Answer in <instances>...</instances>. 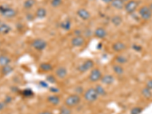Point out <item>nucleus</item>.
Wrapping results in <instances>:
<instances>
[{
    "instance_id": "18",
    "label": "nucleus",
    "mask_w": 152,
    "mask_h": 114,
    "mask_svg": "<svg viewBox=\"0 0 152 114\" xmlns=\"http://www.w3.org/2000/svg\"><path fill=\"white\" fill-rule=\"evenodd\" d=\"M111 22H112V24L114 26L118 27L120 26L122 24V18L120 16H119V15H115V16H113L111 18Z\"/></svg>"
},
{
    "instance_id": "30",
    "label": "nucleus",
    "mask_w": 152,
    "mask_h": 114,
    "mask_svg": "<svg viewBox=\"0 0 152 114\" xmlns=\"http://www.w3.org/2000/svg\"><path fill=\"white\" fill-rule=\"evenodd\" d=\"M63 3V0H51V6L54 8L59 7Z\"/></svg>"
},
{
    "instance_id": "24",
    "label": "nucleus",
    "mask_w": 152,
    "mask_h": 114,
    "mask_svg": "<svg viewBox=\"0 0 152 114\" xmlns=\"http://www.w3.org/2000/svg\"><path fill=\"white\" fill-rule=\"evenodd\" d=\"M95 90L97 91L98 96H105L106 94V90L104 89V87H103L101 85H97L95 87Z\"/></svg>"
},
{
    "instance_id": "7",
    "label": "nucleus",
    "mask_w": 152,
    "mask_h": 114,
    "mask_svg": "<svg viewBox=\"0 0 152 114\" xmlns=\"http://www.w3.org/2000/svg\"><path fill=\"white\" fill-rule=\"evenodd\" d=\"M102 78V73L98 68H94L91 71L89 75V80L91 82H96Z\"/></svg>"
},
{
    "instance_id": "6",
    "label": "nucleus",
    "mask_w": 152,
    "mask_h": 114,
    "mask_svg": "<svg viewBox=\"0 0 152 114\" xmlns=\"http://www.w3.org/2000/svg\"><path fill=\"white\" fill-rule=\"evenodd\" d=\"M31 45H32V46L34 49L38 50V51H42V50H44V49L46 47L47 44H46V42L45 40H43V39L37 38V39H35V40L32 42Z\"/></svg>"
},
{
    "instance_id": "32",
    "label": "nucleus",
    "mask_w": 152,
    "mask_h": 114,
    "mask_svg": "<svg viewBox=\"0 0 152 114\" xmlns=\"http://www.w3.org/2000/svg\"><path fill=\"white\" fill-rule=\"evenodd\" d=\"M46 80H47V82H49V83H53V84L56 83V80L55 77L53 75L48 76L47 78H46Z\"/></svg>"
},
{
    "instance_id": "38",
    "label": "nucleus",
    "mask_w": 152,
    "mask_h": 114,
    "mask_svg": "<svg viewBox=\"0 0 152 114\" xmlns=\"http://www.w3.org/2000/svg\"><path fill=\"white\" fill-rule=\"evenodd\" d=\"M38 114H53L51 112H49V111H43V112H40Z\"/></svg>"
},
{
    "instance_id": "40",
    "label": "nucleus",
    "mask_w": 152,
    "mask_h": 114,
    "mask_svg": "<svg viewBox=\"0 0 152 114\" xmlns=\"http://www.w3.org/2000/svg\"><path fill=\"white\" fill-rule=\"evenodd\" d=\"M148 7L150 8V9H151V11H152V3H151V4L150 6H148Z\"/></svg>"
},
{
    "instance_id": "14",
    "label": "nucleus",
    "mask_w": 152,
    "mask_h": 114,
    "mask_svg": "<svg viewBox=\"0 0 152 114\" xmlns=\"http://www.w3.org/2000/svg\"><path fill=\"white\" fill-rule=\"evenodd\" d=\"M101 80L103 84L106 85H110L114 82V77L111 75H106L102 76Z\"/></svg>"
},
{
    "instance_id": "39",
    "label": "nucleus",
    "mask_w": 152,
    "mask_h": 114,
    "mask_svg": "<svg viewBox=\"0 0 152 114\" xmlns=\"http://www.w3.org/2000/svg\"><path fill=\"white\" fill-rule=\"evenodd\" d=\"M102 1L104 2V3L108 4V3H111V2H112L113 0H102Z\"/></svg>"
},
{
    "instance_id": "21",
    "label": "nucleus",
    "mask_w": 152,
    "mask_h": 114,
    "mask_svg": "<svg viewBox=\"0 0 152 114\" xmlns=\"http://www.w3.org/2000/svg\"><path fill=\"white\" fill-rule=\"evenodd\" d=\"M11 30V27L6 24H2L0 25V34H7L10 32Z\"/></svg>"
},
{
    "instance_id": "5",
    "label": "nucleus",
    "mask_w": 152,
    "mask_h": 114,
    "mask_svg": "<svg viewBox=\"0 0 152 114\" xmlns=\"http://www.w3.org/2000/svg\"><path fill=\"white\" fill-rule=\"evenodd\" d=\"M139 6V3L135 0H130L129 2H126L124 8H125V11L128 14H132L136 11L137 8Z\"/></svg>"
},
{
    "instance_id": "4",
    "label": "nucleus",
    "mask_w": 152,
    "mask_h": 114,
    "mask_svg": "<svg viewBox=\"0 0 152 114\" xmlns=\"http://www.w3.org/2000/svg\"><path fill=\"white\" fill-rule=\"evenodd\" d=\"M0 13L3 17L7 18H11L16 15V11L13 8L8 7H2V6H0Z\"/></svg>"
},
{
    "instance_id": "13",
    "label": "nucleus",
    "mask_w": 152,
    "mask_h": 114,
    "mask_svg": "<svg viewBox=\"0 0 152 114\" xmlns=\"http://www.w3.org/2000/svg\"><path fill=\"white\" fill-rule=\"evenodd\" d=\"M67 74H68L67 69L63 66L59 67V68L56 69V76L59 78H61V79L65 78Z\"/></svg>"
},
{
    "instance_id": "15",
    "label": "nucleus",
    "mask_w": 152,
    "mask_h": 114,
    "mask_svg": "<svg viewBox=\"0 0 152 114\" xmlns=\"http://www.w3.org/2000/svg\"><path fill=\"white\" fill-rule=\"evenodd\" d=\"M110 4H111L112 7L119 10L124 8V6H125V3L122 0H113Z\"/></svg>"
},
{
    "instance_id": "16",
    "label": "nucleus",
    "mask_w": 152,
    "mask_h": 114,
    "mask_svg": "<svg viewBox=\"0 0 152 114\" xmlns=\"http://www.w3.org/2000/svg\"><path fill=\"white\" fill-rule=\"evenodd\" d=\"M47 101L52 105H58L60 102V98L56 95H50L47 97Z\"/></svg>"
},
{
    "instance_id": "41",
    "label": "nucleus",
    "mask_w": 152,
    "mask_h": 114,
    "mask_svg": "<svg viewBox=\"0 0 152 114\" xmlns=\"http://www.w3.org/2000/svg\"><path fill=\"white\" fill-rule=\"evenodd\" d=\"M122 1L124 3H125V2H129V0H122Z\"/></svg>"
},
{
    "instance_id": "35",
    "label": "nucleus",
    "mask_w": 152,
    "mask_h": 114,
    "mask_svg": "<svg viewBox=\"0 0 152 114\" xmlns=\"http://www.w3.org/2000/svg\"><path fill=\"white\" fill-rule=\"evenodd\" d=\"M146 87H148V88H149V89L152 90V80L148 81V82H147L146 84Z\"/></svg>"
},
{
    "instance_id": "29",
    "label": "nucleus",
    "mask_w": 152,
    "mask_h": 114,
    "mask_svg": "<svg viewBox=\"0 0 152 114\" xmlns=\"http://www.w3.org/2000/svg\"><path fill=\"white\" fill-rule=\"evenodd\" d=\"M72 111L68 106H63L59 110V114H71Z\"/></svg>"
},
{
    "instance_id": "17",
    "label": "nucleus",
    "mask_w": 152,
    "mask_h": 114,
    "mask_svg": "<svg viewBox=\"0 0 152 114\" xmlns=\"http://www.w3.org/2000/svg\"><path fill=\"white\" fill-rule=\"evenodd\" d=\"M40 68L43 72H50L51 70H53V65L50 63H42L40 65Z\"/></svg>"
},
{
    "instance_id": "9",
    "label": "nucleus",
    "mask_w": 152,
    "mask_h": 114,
    "mask_svg": "<svg viewBox=\"0 0 152 114\" xmlns=\"http://www.w3.org/2000/svg\"><path fill=\"white\" fill-rule=\"evenodd\" d=\"M71 44L75 47H80V46H82L84 44H85V40L82 36L75 37L71 40Z\"/></svg>"
},
{
    "instance_id": "31",
    "label": "nucleus",
    "mask_w": 152,
    "mask_h": 114,
    "mask_svg": "<svg viewBox=\"0 0 152 114\" xmlns=\"http://www.w3.org/2000/svg\"><path fill=\"white\" fill-rule=\"evenodd\" d=\"M142 111V109L139 107V106H137V107H134L130 111V114H140Z\"/></svg>"
},
{
    "instance_id": "26",
    "label": "nucleus",
    "mask_w": 152,
    "mask_h": 114,
    "mask_svg": "<svg viewBox=\"0 0 152 114\" xmlns=\"http://www.w3.org/2000/svg\"><path fill=\"white\" fill-rule=\"evenodd\" d=\"M12 71H13V68H12L11 65H8L2 67V73L4 75H9Z\"/></svg>"
},
{
    "instance_id": "36",
    "label": "nucleus",
    "mask_w": 152,
    "mask_h": 114,
    "mask_svg": "<svg viewBox=\"0 0 152 114\" xmlns=\"http://www.w3.org/2000/svg\"><path fill=\"white\" fill-rule=\"evenodd\" d=\"M82 31L80 30H75L74 34L75 35V37H78V36H82Z\"/></svg>"
},
{
    "instance_id": "23",
    "label": "nucleus",
    "mask_w": 152,
    "mask_h": 114,
    "mask_svg": "<svg viewBox=\"0 0 152 114\" xmlns=\"http://www.w3.org/2000/svg\"><path fill=\"white\" fill-rule=\"evenodd\" d=\"M71 25H72V23H71L70 20H65L63 22L61 23V27L63 29H64L65 30H70Z\"/></svg>"
},
{
    "instance_id": "33",
    "label": "nucleus",
    "mask_w": 152,
    "mask_h": 114,
    "mask_svg": "<svg viewBox=\"0 0 152 114\" xmlns=\"http://www.w3.org/2000/svg\"><path fill=\"white\" fill-rule=\"evenodd\" d=\"M23 94L26 96V97H30V96H32L33 95V92L30 90H25V91H23Z\"/></svg>"
},
{
    "instance_id": "2",
    "label": "nucleus",
    "mask_w": 152,
    "mask_h": 114,
    "mask_svg": "<svg viewBox=\"0 0 152 114\" xmlns=\"http://www.w3.org/2000/svg\"><path fill=\"white\" fill-rule=\"evenodd\" d=\"M84 97L85 99V101L87 102H94L97 99L98 97V94H97V91L95 90V88L91 87L89 89H87V91L84 92Z\"/></svg>"
},
{
    "instance_id": "10",
    "label": "nucleus",
    "mask_w": 152,
    "mask_h": 114,
    "mask_svg": "<svg viewBox=\"0 0 152 114\" xmlns=\"http://www.w3.org/2000/svg\"><path fill=\"white\" fill-rule=\"evenodd\" d=\"M112 48L115 52L120 53V52L123 51V50L126 49V45H125V44H124L123 42L117 41L113 44Z\"/></svg>"
},
{
    "instance_id": "8",
    "label": "nucleus",
    "mask_w": 152,
    "mask_h": 114,
    "mask_svg": "<svg viewBox=\"0 0 152 114\" xmlns=\"http://www.w3.org/2000/svg\"><path fill=\"white\" fill-rule=\"evenodd\" d=\"M94 66V62L91 59L86 60L84 63H82V65H80L78 68V70L81 72H86L88 70H90L91 68H93Z\"/></svg>"
},
{
    "instance_id": "37",
    "label": "nucleus",
    "mask_w": 152,
    "mask_h": 114,
    "mask_svg": "<svg viewBox=\"0 0 152 114\" xmlns=\"http://www.w3.org/2000/svg\"><path fill=\"white\" fill-rule=\"evenodd\" d=\"M4 108H5V103L0 102V111L3 110Z\"/></svg>"
},
{
    "instance_id": "19",
    "label": "nucleus",
    "mask_w": 152,
    "mask_h": 114,
    "mask_svg": "<svg viewBox=\"0 0 152 114\" xmlns=\"http://www.w3.org/2000/svg\"><path fill=\"white\" fill-rule=\"evenodd\" d=\"M11 63V59L8 58L6 56H0V65H2V67L6 66L9 65V63Z\"/></svg>"
},
{
    "instance_id": "28",
    "label": "nucleus",
    "mask_w": 152,
    "mask_h": 114,
    "mask_svg": "<svg viewBox=\"0 0 152 114\" xmlns=\"http://www.w3.org/2000/svg\"><path fill=\"white\" fill-rule=\"evenodd\" d=\"M34 3H35V0H26L24 3V7L27 9H29L34 6Z\"/></svg>"
},
{
    "instance_id": "22",
    "label": "nucleus",
    "mask_w": 152,
    "mask_h": 114,
    "mask_svg": "<svg viewBox=\"0 0 152 114\" xmlns=\"http://www.w3.org/2000/svg\"><path fill=\"white\" fill-rule=\"evenodd\" d=\"M113 72L116 73L118 75H122L124 72V68L120 65H114L113 66Z\"/></svg>"
},
{
    "instance_id": "34",
    "label": "nucleus",
    "mask_w": 152,
    "mask_h": 114,
    "mask_svg": "<svg viewBox=\"0 0 152 114\" xmlns=\"http://www.w3.org/2000/svg\"><path fill=\"white\" fill-rule=\"evenodd\" d=\"M133 49H135V51H141V46H140L139 45H136V44H134L133 45Z\"/></svg>"
},
{
    "instance_id": "11",
    "label": "nucleus",
    "mask_w": 152,
    "mask_h": 114,
    "mask_svg": "<svg viewBox=\"0 0 152 114\" xmlns=\"http://www.w3.org/2000/svg\"><path fill=\"white\" fill-rule=\"evenodd\" d=\"M77 15L80 18H82V20H84V21L88 20L91 17L90 12L87 10H86L85 8H79L77 11Z\"/></svg>"
},
{
    "instance_id": "1",
    "label": "nucleus",
    "mask_w": 152,
    "mask_h": 114,
    "mask_svg": "<svg viewBox=\"0 0 152 114\" xmlns=\"http://www.w3.org/2000/svg\"><path fill=\"white\" fill-rule=\"evenodd\" d=\"M81 102V97L78 96V94H71L65 99V105L68 107H74L79 104Z\"/></svg>"
},
{
    "instance_id": "27",
    "label": "nucleus",
    "mask_w": 152,
    "mask_h": 114,
    "mask_svg": "<svg viewBox=\"0 0 152 114\" xmlns=\"http://www.w3.org/2000/svg\"><path fill=\"white\" fill-rule=\"evenodd\" d=\"M127 58L124 56H117L116 57V62L119 65H122L127 63Z\"/></svg>"
},
{
    "instance_id": "25",
    "label": "nucleus",
    "mask_w": 152,
    "mask_h": 114,
    "mask_svg": "<svg viewBox=\"0 0 152 114\" xmlns=\"http://www.w3.org/2000/svg\"><path fill=\"white\" fill-rule=\"evenodd\" d=\"M141 94L142 95L144 96L145 98H151L152 97V92H151V90L148 88V87H144V89H142L141 91Z\"/></svg>"
},
{
    "instance_id": "20",
    "label": "nucleus",
    "mask_w": 152,
    "mask_h": 114,
    "mask_svg": "<svg viewBox=\"0 0 152 114\" xmlns=\"http://www.w3.org/2000/svg\"><path fill=\"white\" fill-rule=\"evenodd\" d=\"M36 16L38 18H44L46 16V11L44 8H39L36 11Z\"/></svg>"
},
{
    "instance_id": "3",
    "label": "nucleus",
    "mask_w": 152,
    "mask_h": 114,
    "mask_svg": "<svg viewBox=\"0 0 152 114\" xmlns=\"http://www.w3.org/2000/svg\"><path fill=\"white\" fill-rule=\"evenodd\" d=\"M139 14L140 17L145 21L150 20L152 17V11L150 9V8L146 6H142L139 8Z\"/></svg>"
},
{
    "instance_id": "12",
    "label": "nucleus",
    "mask_w": 152,
    "mask_h": 114,
    "mask_svg": "<svg viewBox=\"0 0 152 114\" xmlns=\"http://www.w3.org/2000/svg\"><path fill=\"white\" fill-rule=\"evenodd\" d=\"M94 35L96 37L103 39L107 35V31L103 27H97L94 31Z\"/></svg>"
}]
</instances>
